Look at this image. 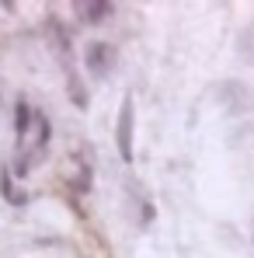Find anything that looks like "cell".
Returning <instances> with one entry per match:
<instances>
[{
    "mask_svg": "<svg viewBox=\"0 0 254 258\" xmlns=\"http://www.w3.org/2000/svg\"><path fill=\"white\" fill-rule=\"evenodd\" d=\"M0 196L11 203V206H25V192H18V185H14V178L7 168H0Z\"/></svg>",
    "mask_w": 254,
    "mask_h": 258,
    "instance_id": "7",
    "label": "cell"
},
{
    "mask_svg": "<svg viewBox=\"0 0 254 258\" xmlns=\"http://www.w3.org/2000/svg\"><path fill=\"white\" fill-rule=\"evenodd\" d=\"M73 14H77L84 25H105V21L115 14V4H108V0H84V4L73 7Z\"/></svg>",
    "mask_w": 254,
    "mask_h": 258,
    "instance_id": "6",
    "label": "cell"
},
{
    "mask_svg": "<svg viewBox=\"0 0 254 258\" xmlns=\"http://www.w3.org/2000/svg\"><path fill=\"white\" fill-rule=\"evenodd\" d=\"M251 248H254V220H251Z\"/></svg>",
    "mask_w": 254,
    "mask_h": 258,
    "instance_id": "9",
    "label": "cell"
},
{
    "mask_svg": "<svg viewBox=\"0 0 254 258\" xmlns=\"http://www.w3.org/2000/svg\"><path fill=\"white\" fill-rule=\"evenodd\" d=\"M45 28H49L52 49H56V56H59V67H63V74H66V94H70V101H73L77 108H87L91 94H87V87L80 84V74H77V63H73V45H70V35H66L63 21L52 14Z\"/></svg>",
    "mask_w": 254,
    "mask_h": 258,
    "instance_id": "1",
    "label": "cell"
},
{
    "mask_svg": "<svg viewBox=\"0 0 254 258\" xmlns=\"http://www.w3.org/2000/svg\"><path fill=\"white\" fill-rule=\"evenodd\" d=\"M216 98H219V105L230 115H247V112H254V87H247L244 81H223V84L216 87Z\"/></svg>",
    "mask_w": 254,
    "mask_h": 258,
    "instance_id": "3",
    "label": "cell"
},
{
    "mask_svg": "<svg viewBox=\"0 0 254 258\" xmlns=\"http://www.w3.org/2000/svg\"><path fill=\"white\" fill-rule=\"evenodd\" d=\"M237 56H240L247 67H254V25L240 28V35H237Z\"/></svg>",
    "mask_w": 254,
    "mask_h": 258,
    "instance_id": "8",
    "label": "cell"
},
{
    "mask_svg": "<svg viewBox=\"0 0 254 258\" xmlns=\"http://www.w3.org/2000/svg\"><path fill=\"white\" fill-rule=\"evenodd\" d=\"M84 67L94 81H108L115 74V67H119V49L112 42H101V39L87 42L84 45Z\"/></svg>",
    "mask_w": 254,
    "mask_h": 258,
    "instance_id": "2",
    "label": "cell"
},
{
    "mask_svg": "<svg viewBox=\"0 0 254 258\" xmlns=\"http://www.w3.org/2000/svg\"><path fill=\"white\" fill-rule=\"evenodd\" d=\"M115 143H119V157L129 164V161H132V94H126V98H122V105H119Z\"/></svg>",
    "mask_w": 254,
    "mask_h": 258,
    "instance_id": "4",
    "label": "cell"
},
{
    "mask_svg": "<svg viewBox=\"0 0 254 258\" xmlns=\"http://www.w3.org/2000/svg\"><path fill=\"white\" fill-rule=\"evenodd\" d=\"M35 108L28 105V98H18V105H14V140H18V150L28 143V136H32V129H35Z\"/></svg>",
    "mask_w": 254,
    "mask_h": 258,
    "instance_id": "5",
    "label": "cell"
}]
</instances>
